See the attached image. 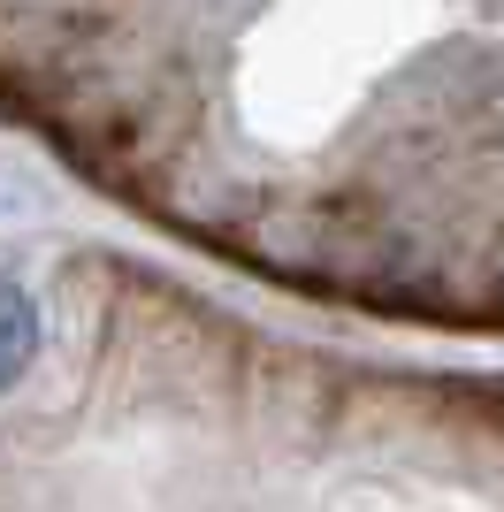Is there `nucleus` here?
Returning a JSON list of instances; mask_svg holds the SVG:
<instances>
[{
    "mask_svg": "<svg viewBox=\"0 0 504 512\" xmlns=\"http://www.w3.org/2000/svg\"><path fill=\"white\" fill-rule=\"evenodd\" d=\"M31 352H39V314H31V299H23L16 283L0 276V390L31 367Z\"/></svg>",
    "mask_w": 504,
    "mask_h": 512,
    "instance_id": "f257e3e1",
    "label": "nucleus"
}]
</instances>
